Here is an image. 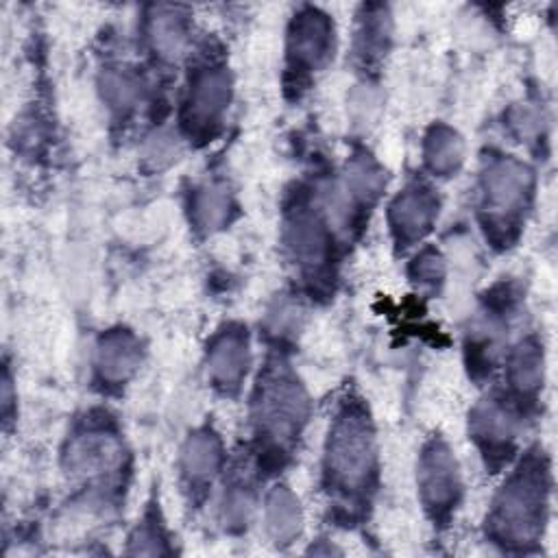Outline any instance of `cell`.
I'll return each mask as SVG.
<instances>
[{
  "mask_svg": "<svg viewBox=\"0 0 558 558\" xmlns=\"http://www.w3.org/2000/svg\"><path fill=\"white\" fill-rule=\"evenodd\" d=\"M264 527L272 543H292L303 527V508L288 486H275L264 506Z\"/></svg>",
  "mask_w": 558,
  "mask_h": 558,
  "instance_id": "obj_16",
  "label": "cell"
},
{
  "mask_svg": "<svg viewBox=\"0 0 558 558\" xmlns=\"http://www.w3.org/2000/svg\"><path fill=\"white\" fill-rule=\"evenodd\" d=\"M166 541L163 534L159 530V525L153 523H142L131 541H129V554H146V556H157V554H166Z\"/></svg>",
  "mask_w": 558,
  "mask_h": 558,
  "instance_id": "obj_26",
  "label": "cell"
},
{
  "mask_svg": "<svg viewBox=\"0 0 558 558\" xmlns=\"http://www.w3.org/2000/svg\"><path fill=\"white\" fill-rule=\"evenodd\" d=\"M140 340L126 329H111L100 336L94 351V366L102 381L124 384L140 366Z\"/></svg>",
  "mask_w": 558,
  "mask_h": 558,
  "instance_id": "obj_13",
  "label": "cell"
},
{
  "mask_svg": "<svg viewBox=\"0 0 558 558\" xmlns=\"http://www.w3.org/2000/svg\"><path fill=\"white\" fill-rule=\"evenodd\" d=\"M177 155H179V142L168 131H157L153 137H148V142L144 146V159L153 168H163V166L172 163L177 159Z\"/></svg>",
  "mask_w": 558,
  "mask_h": 558,
  "instance_id": "obj_25",
  "label": "cell"
},
{
  "mask_svg": "<svg viewBox=\"0 0 558 558\" xmlns=\"http://www.w3.org/2000/svg\"><path fill=\"white\" fill-rule=\"evenodd\" d=\"M222 462L220 438L203 427L187 436L181 447V473L192 486H205L214 480Z\"/></svg>",
  "mask_w": 558,
  "mask_h": 558,
  "instance_id": "obj_14",
  "label": "cell"
},
{
  "mask_svg": "<svg viewBox=\"0 0 558 558\" xmlns=\"http://www.w3.org/2000/svg\"><path fill=\"white\" fill-rule=\"evenodd\" d=\"M438 216V198L434 192L421 183L408 185L399 192L388 207V222L395 240L399 244H414L425 233H429Z\"/></svg>",
  "mask_w": 558,
  "mask_h": 558,
  "instance_id": "obj_10",
  "label": "cell"
},
{
  "mask_svg": "<svg viewBox=\"0 0 558 558\" xmlns=\"http://www.w3.org/2000/svg\"><path fill=\"white\" fill-rule=\"evenodd\" d=\"M122 460V442L107 427H87L74 434L63 451L65 473L72 477H100Z\"/></svg>",
  "mask_w": 558,
  "mask_h": 558,
  "instance_id": "obj_8",
  "label": "cell"
},
{
  "mask_svg": "<svg viewBox=\"0 0 558 558\" xmlns=\"http://www.w3.org/2000/svg\"><path fill=\"white\" fill-rule=\"evenodd\" d=\"M386 187V172L384 168L366 153H357L349 159L344 170V185L342 196L349 205H371Z\"/></svg>",
  "mask_w": 558,
  "mask_h": 558,
  "instance_id": "obj_17",
  "label": "cell"
},
{
  "mask_svg": "<svg viewBox=\"0 0 558 558\" xmlns=\"http://www.w3.org/2000/svg\"><path fill=\"white\" fill-rule=\"evenodd\" d=\"M187 15L181 7L157 4L146 20V37L150 48L166 61L179 59L187 46Z\"/></svg>",
  "mask_w": 558,
  "mask_h": 558,
  "instance_id": "obj_15",
  "label": "cell"
},
{
  "mask_svg": "<svg viewBox=\"0 0 558 558\" xmlns=\"http://www.w3.org/2000/svg\"><path fill=\"white\" fill-rule=\"evenodd\" d=\"M534 187V174L532 170L508 155L488 157L482 177H480V190H482V207L490 214V218L504 220L506 216L512 218L521 209H525Z\"/></svg>",
  "mask_w": 558,
  "mask_h": 558,
  "instance_id": "obj_4",
  "label": "cell"
},
{
  "mask_svg": "<svg viewBox=\"0 0 558 558\" xmlns=\"http://www.w3.org/2000/svg\"><path fill=\"white\" fill-rule=\"evenodd\" d=\"M283 240L292 259L310 270L320 268L331 255V233L323 218L307 207H296L288 216Z\"/></svg>",
  "mask_w": 558,
  "mask_h": 558,
  "instance_id": "obj_11",
  "label": "cell"
},
{
  "mask_svg": "<svg viewBox=\"0 0 558 558\" xmlns=\"http://www.w3.org/2000/svg\"><path fill=\"white\" fill-rule=\"evenodd\" d=\"M508 377L521 395H534L541 390L545 379V355L536 338H525L514 347L508 362Z\"/></svg>",
  "mask_w": 558,
  "mask_h": 558,
  "instance_id": "obj_20",
  "label": "cell"
},
{
  "mask_svg": "<svg viewBox=\"0 0 558 558\" xmlns=\"http://www.w3.org/2000/svg\"><path fill=\"white\" fill-rule=\"evenodd\" d=\"M508 122L521 140H532L538 137L543 131V111L532 102H523L512 107Z\"/></svg>",
  "mask_w": 558,
  "mask_h": 558,
  "instance_id": "obj_24",
  "label": "cell"
},
{
  "mask_svg": "<svg viewBox=\"0 0 558 558\" xmlns=\"http://www.w3.org/2000/svg\"><path fill=\"white\" fill-rule=\"evenodd\" d=\"M307 414L310 399L301 381L283 366L268 368L253 401L257 434L279 449H288L307 423Z\"/></svg>",
  "mask_w": 558,
  "mask_h": 558,
  "instance_id": "obj_3",
  "label": "cell"
},
{
  "mask_svg": "<svg viewBox=\"0 0 558 558\" xmlns=\"http://www.w3.org/2000/svg\"><path fill=\"white\" fill-rule=\"evenodd\" d=\"M547 469L538 458H527L497 493L488 527L490 534L508 545H530L543 534L547 517Z\"/></svg>",
  "mask_w": 558,
  "mask_h": 558,
  "instance_id": "obj_1",
  "label": "cell"
},
{
  "mask_svg": "<svg viewBox=\"0 0 558 558\" xmlns=\"http://www.w3.org/2000/svg\"><path fill=\"white\" fill-rule=\"evenodd\" d=\"M333 22L327 13L312 7L301 9L288 28V70L299 76L323 70L333 57Z\"/></svg>",
  "mask_w": 558,
  "mask_h": 558,
  "instance_id": "obj_6",
  "label": "cell"
},
{
  "mask_svg": "<svg viewBox=\"0 0 558 558\" xmlns=\"http://www.w3.org/2000/svg\"><path fill=\"white\" fill-rule=\"evenodd\" d=\"M377 471V447L371 418L357 403L344 405L333 418L325 445V477L344 495L364 493Z\"/></svg>",
  "mask_w": 558,
  "mask_h": 558,
  "instance_id": "obj_2",
  "label": "cell"
},
{
  "mask_svg": "<svg viewBox=\"0 0 558 558\" xmlns=\"http://www.w3.org/2000/svg\"><path fill=\"white\" fill-rule=\"evenodd\" d=\"M412 277L423 283V286H436L442 281L445 277V264H442V257L427 248L423 251L416 259H414V266H412Z\"/></svg>",
  "mask_w": 558,
  "mask_h": 558,
  "instance_id": "obj_27",
  "label": "cell"
},
{
  "mask_svg": "<svg viewBox=\"0 0 558 558\" xmlns=\"http://www.w3.org/2000/svg\"><path fill=\"white\" fill-rule=\"evenodd\" d=\"M248 364V333L242 325H227L214 336L207 349V377L218 390L235 392L246 377Z\"/></svg>",
  "mask_w": 558,
  "mask_h": 558,
  "instance_id": "obj_9",
  "label": "cell"
},
{
  "mask_svg": "<svg viewBox=\"0 0 558 558\" xmlns=\"http://www.w3.org/2000/svg\"><path fill=\"white\" fill-rule=\"evenodd\" d=\"M253 512V497L246 488L233 486L225 493L220 501V521L227 530H242L246 527Z\"/></svg>",
  "mask_w": 558,
  "mask_h": 558,
  "instance_id": "obj_23",
  "label": "cell"
},
{
  "mask_svg": "<svg viewBox=\"0 0 558 558\" xmlns=\"http://www.w3.org/2000/svg\"><path fill=\"white\" fill-rule=\"evenodd\" d=\"M100 94L116 113H129L142 98V81L126 68H107L100 74Z\"/></svg>",
  "mask_w": 558,
  "mask_h": 558,
  "instance_id": "obj_21",
  "label": "cell"
},
{
  "mask_svg": "<svg viewBox=\"0 0 558 558\" xmlns=\"http://www.w3.org/2000/svg\"><path fill=\"white\" fill-rule=\"evenodd\" d=\"M233 94L231 74L222 65H209L192 74L183 102V124L190 135L211 137L220 126Z\"/></svg>",
  "mask_w": 558,
  "mask_h": 558,
  "instance_id": "obj_5",
  "label": "cell"
},
{
  "mask_svg": "<svg viewBox=\"0 0 558 558\" xmlns=\"http://www.w3.org/2000/svg\"><path fill=\"white\" fill-rule=\"evenodd\" d=\"M517 414L506 401L497 397L480 401L469 416L471 436L484 449L486 456L510 451L517 438Z\"/></svg>",
  "mask_w": 558,
  "mask_h": 558,
  "instance_id": "obj_12",
  "label": "cell"
},
{
  "mask_svg": "<svg viewBox=\"0 0 558 558\" xmlns=\"http://www.w3.org/2000/svg\"><path fill=\"white\" fill-rule=\"evenodd\" d=\"M192 222L203 233L222 229L233 211V198L225 183H205L192 194Z\"/></svg>",
  "mask_w": 558,
  "mask_h": 558,
  "instance_id": "obj_19",
  "label": "cell"
},
{
  "mask_svg": "<svg viewBox=\"0 0 558 558\" xmlns=\"http://www.w3.org/2000/svg\"><path fill=\"white\" fill-rule=\"evenodd\" d=\"M390 33V20L388 13L381 7H368L366 15L362 17V26L357 33V39L362 44V52L366 57H373L381 52L386 39Z\"/></svg>",
  "mask_w": 558,
  "mask_h": 558,
  "instance_id": "obj_22",
  "label": "cell"
},
{
  "mask_svg": "<svg viewBox=\"0 0 558 558\" xmlns=\"http://www.w3.org/2000/svg\"><path fill=\"white\" fill-rule=\"evenodd\" d=\"M416 484L423 506L434 512V517L449 514L462 493L460 466L451 449L442 440H429L416 466Z\"/></svg>",
  "mask_w": 558,
  "mask_h": 558,
  "instance_id": "obj_7",
  "label": "cell"
},
{
  "mask_svg": "<svg viewBox=\"0 0 558 558\" xmlns=\"http://www.w3.org/2000/svg\"><path fill=\"white\" fill-rule=\"evenodd\" d=\"M423 159L436 177H451L464 161V142L447 124H434L423 142Z\"/></svg>",
  "mask_w": 558,
  "mask_h": 558,
  "instance_id": "obj_18",
  "label": "cell"
}]
</instances>
